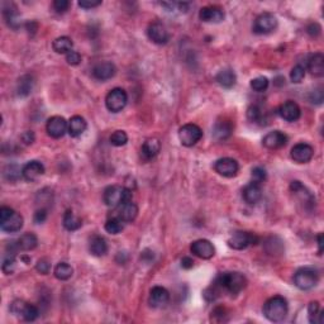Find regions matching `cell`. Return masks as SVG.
I'll return each mask as SVG.
<instances>
[{"mask_svg":"<svg viewBox=\"0 0 324 324\" xmlns=\"http://www.w3.org/2000/svg\"><path fill=\"white\" fill-rule=\"evenodd\" d=\"M262 312L266 319H268L270 322H283L289 312L288 302H286V299L284 296L276 295V296L270 297V299L265 303Z\"/></svg>","mask_w":324,"mask_h":324,"instance_id":"obj_1","label":"cell"},{"mask_svg":"<svg viewBox=\"0 0 324 324\" xmlns=\"http://www.w3.org/2000/svg\"><path fill=\"white\" fill-rule=\"evenodd\" d=\"M215 283L220 288V290L228 291L229 294H239L247 286V279L241 272H222L217 276Z\"/></svg>","mask_w":324,"mask_h":324,"instance_id":"obj_2","label":"cell"},{"mask_svg":"<svg viewBox=\"0 0 324 324\" xmlns=\"http://www.w3.org/2000/svg\"><path fill=\"white\" fill-rule=\"evenodd\" d=\"M103 199H104L105 205L108 208L117 209L123 203L132 200V191L119 185L108 186L104 190V194H103Z\"/></svg>","mask_w":324,"mask_h":324,"instance_id":"obj_3","label":"cell"},{"mask_svg":"<svg viewBox=\"0 0 324 324\" xmlns=\"http://www.w3.org/2000/svg\"><path fill=\"white\" fill-rule=\"evenodd\" d=\"M23 217L9 207L0 208V228L8 233H15L23 227Z\"/></svg>","mask_w":324,"mask_h":324,"instance_id":"obj_4","label":"cell"},{"mask_svg":"<svg viewBox=\"0 0 324 324\" xmlns=\"http://www.w3.org/2000/svg\"><path fill=\"white\" fill-rule=\"evenodd\" d=\"M10 312L24 322H34L39 317L38 308L24 300H14L10 304Z\"/></svg>","mask_w":324,"mask_h":324,"instance_id":"obj_5","label":"cell"},{"mask_svg":"<svg viewBox=\"0 0 324 324\" xmlns=\"http://www.w3.org/2000/svg\"><path fill=\"white\" fill-rule=\"evenodd\" d=\"M319 281L317 271L310 267H303L295 272L294 284L300 290H310L314 288Z\"/></svg>","mask_w":324,"mask_h":324,"instance_id":"obj_6","label":"cell"},{"mask_svg":"<svg viewBox=\"0 0 324 324\" xmlns=\"http://www.w3.org/2000/svg\"><path fill=\"white\" fill-rule=\"evenodd\" d=\"M203 131L199 126L188 123L179 130V139L185 147H193L202 139Z\"/></svg>","mask_w":324,"mask_h":324,"instance_id":"obj_7","label":"cell"},{"mask_svg":"<svg viewBox=\"0 0 324 324\" xmlns=\"http://www.w3.org/2000/svg\"><path fill=\"white\" fill-rule=\"evenodd\" d=\"M128 102V95L126 93V90L120 88H115L113 90H110L108 93L107 97H105V105H107V109L112 113H118L122 112V109H124V107L127 105Z\"/></svg>","mask_w":324,"mask_h":324,"instance_id":"obj_8","label":"cell"},{"mask_svg":"<svg viewBox=\"0 0 324 324\" xmlns=\"http://www.w3.org/2000/svg\"><path fill=\"white\" fill-rule=\"evenodd\" d=\"M259 242V237L250 232H234L228 239V246L233 250H246L247 247L256 244Z\"/></svg>","mask_w":324,"mask_h":324,"instance_id":"obj_9","label":"cell"},{"mask_svg":"<svg viewBox=\"0 0 324 324\" xmlns=\"http://www.w3.org/2000/svg\"><path fill=\"white\" fill-rule=\"evenodd\" d=\"M278 28V19L271 13H262L255 19L254 32L256 34H268Z\"/></svg>","mask_w":324,"mask_h":324,"instance_id":"obj_10","label":"cell"},{"mask_svg":"<svg viewBox=\"0 0 324 324\" xmlns=\"http://www.w3.org/2000/svg\"><path fill=\"white\" fill-rule=\"evenodd\" d=\"M215 172L219 173L223 178H234L238 173L239 165L238 162L231 157H223L214 163Z\"/></svg>","mask_w":324,"mask_h":324,"instance_id":"obj_11","label":"cell"},{"mask_svg":"<svg viewBox=\"0 0 324 324\" xmlns=\"http://www.w3.org/2000/svg\"><path fill=\"white\" fill-rule=\"evenodd\" d=\"M190 251L194 256L203 260H209L215 255L214 246L208 239H196V241H194L190 246Z\"/></svg>","mask_w":324,"mask_h":324,"instance_id":"obj_12","label":"cell"},{"mask_svg":"<svg viewBox=\"0 0 324 324\" xmlns=\"http://www.w3.org/2000/svg\"><path fill=\"white\" fill-rule=\"evenodd\" d=\"M67 127H68V122H66L65 118L60 117V115L51 117L48 120H47V124H46V130H47V133H48V136L56 139L64 137V134L67 132Z\"/></svg>","mask_w":324,"mask_h":324,"instance_id":"obj_13","label":"cell"},{"mask_svg":"<svg viewBox=\"0 0 324 324\" xmlns=\"http://www.w3.org/2000/svg\"><path fill=\"white\" fill-rule=\"evenodd\" d=\"M147 36H148V38L156 44H166L170 41V34H168L167 30H166V27L162 23L159 22L151 23V24L148 26Z\"/></svg>","mask_w":324,"mask_h":324,"instance_id":"obj_14","label":"cell"},{"mask_svg":"<svg viewBox=\"0 0 324 324\" xmlns=\"http://www.w3.org/2000/svg\"><path fill=\"white\" fill-rule=\"evenodd\" d=\"M290 156L296 163H307L314 156V148L308 143H297L291 148Z\"/></svg>","mask_w":324,"mask_h":324,"instance_id":"obj_15","label":"cell"},{"mask_svg":"<svg viewBox=\"0 0 324 324\" xmlns=\"http://www.w3.org/2000/svg\"><path fill=\"white\" fill-rule=\"evenodd\" d=\"M288 136L281 131H273L266 134L262 139V144L268 149H279L286 146Z\"/></svg>","mask_w":324,"mask_h":324,"instance_id":"obj_16","label":"cell"},{"mask_svg":"<svg viewBox=\"0 0 324 324\" xmlns=\"http://www.w3.org/2000/svg\"><path fill=\"white\" fill-rule=\"evenodd\" d=\"M199 18L202 22L205 23H220L225 19V12L222 8L209 5V7H204L200 9Z\"/></svg>","mask_w":324,"mask_h":324,"instance_id":"obj_17","label":"cell"},{"mask_svg":"<svg viewBox=\"0 0 324 324\" xmlns=\"http://www.w3.org/2000/svg\"><path fill=\"white\" fill-rule=\"evenodd\" d=\"M22 176L26 180L33 183V181L38 180V178H41L43 175L44 166L39 161H36V160L34 161H30L22 167Z\"/></svg>","mask_w":324,"mask_h":324,"instance_id":"obj_18","label":"cell"},{"mask_svg":"<svg viewBox=\"0 0 324 324\" xmlns=\"http://www.w3.org/2000/svg\"><path fill=\"white\" fill-rule=\"evenodd\" d=\"M279 114L286 122H295V120H297L300 118L302 110H300L299 105L296 103L292 102V100H288V102L284 103L280 107Z\"/></svg>","mask_w":324,"mask_h":324,"instance_id":"obj_19","label":"cell"},{"mask_svg":"<svg viewBox=\"0 0 324 324\" xmlns=\"http://www.w3.org/2000/svg\"><path fill=\"white\" fill-rule=\"evenodd\" d=\"M170 300V292L162 286H155L149 292L148 303L152 308H162Z\"/></svg>","mask_w":324,"mask_h":324,"instance_id":"obj_20","label":"cell"},{"mask_svg":"<svg viewBox=\"0 0 324 324\" xmlns=\"http://www.w3.org/2000/svg\"><path fill=\"white\" fill-rule=\"evenodd\" d=\"M115 73H117V67L112 62H100L93 68V76L100 81L109 80Z\"/></svg>","mask_w":324,"mask_h":324,"instance_id":"obj_21","label":"cell"},{"mask_svg":"<svg viewBox=\"0 0 324 324\" xmlns=\"http://www.w3.org/2000/svg\"><path fill=\"white\" fill-rule=\"evenodd\" d=\"M242 196H243L244 202L250 205H255L260 202L262 197V189H261V184L257 183H250L248 185L244 186L242 190Z\"/></svg>","mask_w":324,"mask_h":324,"instance_id":"obj_22","label":"cell"},{"mask_svg":"<svg viewBox=\"0 0 324 324\" xmlns=\"http://www.w3.org/2000/svg\"><path fill=\"white\" fill-rule=\"evenodd\" d=\"M117 209H118L117 217L119 218L120 220H123L124 223H132L134 219H136L137 215H138V207H137L132 200L123 203V204L120 205V207H118Z\"/></svg>","mask_w":324,"mask_h":324,"instance_id":"obj_23","label":"cell"},{"mask_svg":"<svg viewBox=\"0 0 324 324\" xmlns=\"http://www.w3.org/2000/svg\"><path fill=\"white\" fill-rule=\"evenodd\" d=\"M308 70L315 78H322L324 75V56L320 52L312 55L308 60Z\"/></svg>","mask_w":324,"mask_h":324,"instance_id":"obj_24","label":"cell"},{"mask_svg":"<svg viewBox=\"0 0 324 324\" xmlns=\"http://www.w3.org/2000/svg\"><path fill=\"white\" fill-rule=\"evenodd\" d=\"M86 128H88V123H86V120L84 119L83 117H80V115H75V117H72L68 120L67 132L71 137H73V138L81 136V134L86 131Z\"/></svg>","mask_w":324,"mask_h":324,"instance_id":"obj_25","label":"cell"},{"mask_svg":"<svg viewBox=\"0 0 324 324\" xmlns=\"http://www.w3.org/2000/svg\"><path fill=\"white\" fill-rule=\"evenodd\" d=\"M160 149H161V143H160L159 139L149 138L142 144L141 152L144 160H152L159 155Z\"/></svg>","mask_w":324,"mask_h":324,"instance_id":"obj_26","label":"cell"},{"mask_svg":"<svg viewBox=\"0 0 324 324\" xmlns=\"http://www.w3.org/2000/svg\"><path fill=\"white\" fill-rule=\"evenodd\" d=\"M89 250L93 256L100 257L107 255L108 252V243L102 236H93L90 242H89Z\"/></svg>","mask_w":324,"mask_h":324,"instance_id":"obj_27","label":"cell"},{"mask_svg":"<svg viewBox=\"0 0 324 324\" xmlns=\"http://www.w3.org/2000/svg\"><path fill=\"white\" fill-rule=\"evenodd\" d=\"M233 132V126L228 120H223V122H217L215 123L214 128H213V137H214L217 141H226L229 138Z\"/></svg>","mask_w":324,"mask_h":324,"instance_id":"obj_28","label":"cell"},{"mask_svg":"<svg viewBox=\"0 0 324 324\" xmlns=\"http://www.w3.org/2000/svg\"><path fill=\"white\" fill-rule=\"evenodd\" d=\"M215 80H217V83L219 84L220 86H223V88L231 89L236 85L237 76L233 70H231V68H225V70L218 72V75L215 76Z\"/></svg>","mask_w":324,"mask_h":324,"instance_id":"obj_29","label":"cell"},{"mask_svg":"<svg viewBox=\"0 0 324 324\" xmlns=\"http://www.w3.org/2000/svg\"><path fill=\"white\" fill-rule=\"evenodd\" d=\"M8 5H9V8H7V5L4 4V8H3V14H4V18L5 20H7L8 26L14 28V30H17V28L20 26L19 13L17 12V8H15L13 4L8 3Z\"/></svg>","mask_w":324,"mask_h":324,"instance_id":"obj_30","label":"cell"},{"mask_svg":"<svg viewBox=\"0 0 324 324\" xmlns=\"http://www.w3.org/2000/svg\"><path fill=\"white\" fill-rule=\"evenodd\" d=\"M34 86V79L31 75H24L18 80L17 85V93L18 95L24 97L28 96L33 90Z\"/></svg>","mask_w":324,"mask_h":324,"instance_id":"obj_31","label":"cell"},{"mask_svg":"<svg viewBox=\"0 0 324 324\" xmlns=\"http://www.w3.org/2000/svg\"><path fill=\"white\" fill-rule=\"evenodd\" d=\"M17 243L20 251H32L38 244V238L33 233H24L20 236V238H18Z\"/></svg>","mask_w":324,"mask_h":324,"instance_id":"obj_32","label":"cell"},{"mask_svg":"<svg viewBox=\"0 0 324 324\" xmlns=\"http://www.w3.org/2000/svg\"><path fill=\"white\" fill-rule=\"evenodd\" d=\"M62 223H64V227L70 232L78 231V229L81 227V225H83V222H81L80 218H79L78 215H76L71 209L66 210L65 212Z\"/></svg>","mask_w":324,"mask_h":324,"instance_id":"obj_33","label":"cell"},{"mask_svg":"<svg viewBox=\"0 0 324 324\" xmlns=\"http://www.w3.org/2000/svg\"><path fill=\"white\" fill-rule=\"evenodd\" d=\"M52 47H54L55 52H57V54L67 55L68 52L72 51L73 42H72V39L70 38V37L62 36V37H59V38L55 39L54 43H52Z\"/></svg>","mask_w":324,"mask_h":324,"instance_id":"obj_34","label":"cell"},{"mask_svg":"<svg viewBox=\"0 0 324 324\" xmlns=\"http://www.w3.org/2000/svg\"><path fill=\"white\" fill-rule=\"evenodd\" d=\"M308 318L312 324H320L323 322V312L318 302H312L308 307Z\"/></svg>","mask_w":324,"mask_h":324,"instance_id":"obj_35","label":"cell"},{"mask_svg":"<svg viewBox=\"0 0 324 324\" xmlns=\"http://www.w3.org/2000/svg\"><path fill=\"white\" fill-rule=\"evenodd\" d=\"M54 273H55V276H56V279H59V280H61V281H66V280H68L71 276H72L73 268L71 267L68 263L60 262L59 265L55 267Z\"/></svg>","mask_w":324,"mask_h":324,"instance_id":"obj_36","label":"cell"},{"mask_svg":"<svg viewBox=\"0 0 324 324\" xmlns=\"http://www.w3.org/2000/svg\"><path fill=\"white\" fill-rule=\"evenodd\" d=\"M3 175L8 181H17L23 175L22 168L18 165H7L3 170Z\"/></svg>","mask_w":324,"mask_h":324,"instance_id":"obj_37","label":"cell"},{"mask_svg":"<svg viewBox=\"0 0 324 324\" xmlns=\"http://www.w3.org/2000/svg\"><path fill=\"white\" fill-rule=\"evenodd\" d=\"M123 223L124 222L120 220L118 217L112 218V219L107 220V223H105V231L110 234H119L124 228Z\"/></svg>","mask_w":324,"mask_h":324,"instance_id":"obj_38","label":"cell"},{"mask_svg":"<svg viewBox=\"0 0 324 324\" xmlns=\"http://www.w3.org/2000/svg\"><path fill=\"white\" fill-rule=\"evenodd\" d=\"M128 142V136L124 131H115L114 133L110 136V143L115 147L124 146Z\"/></svg>","mask_w":324,"mask_h":324,"instance_id":"obj_39","label":"cell"},{"mask_svg":"<svg viewBox=\"0 0 324 324\" xmlns=\"http://www.w3.org/2000/svg\"><path fill=\"white\" fill-rule=\"evenodd\" d=\"M251 88L254 89L257 93H263V91L267 90L268 88V79L265 76H259L256 79H252L251 80Z\"/></svg>","mask_w":324,"mask_h":324,"instance_id":"obj_40","label":"cell"},{"mask_svg":"<svg viewBox=\"0 0 324 324\" xmlns=\"http://www.w3.org/2000/svg\"><path fill=\"white\" fill-rule=\"evenodd\" d=\"M305 78V67L302 65H296L292 67L290 72V79L294 84H300Z\"/></svg>","mask_w":324,"mask_h":324,"instance_id":"obj_41","label":"cell"},{"mask_svg":"<svg viewBox=\"0 0 324 324\" xmlns=\"http://www.w3.org/2000/svg\"><path fill=\"white\" fill-rule=\"evenodd\" d=\"M247 118H248L251 122H260L261 118H262V112L257 105H251V107L247 109Z\"/></svg>","mask_w":324,"mask_h":324,"instance_id":"obj_42","label":"cell"},{"mask_svg":"<svg viewBox=\"0 0 324 324\" xmlns=\"http://www.w3.org/2000/svg\"><path fill=\"white\" fill-rule=\"evenodd\" d=\"M14 266H15V257L7 255V257H5L4 261H3V265H2V268L3 271H4V273H7V275L12 273L13 270H14Z\"/></svg>","mask_w":324,"mask_h":324,"instance_id":"obj_43","label":"cell"},{"mask_svg":"<svg viewBox=\"0 0 324 324\" xmlns=\"http://www.w3.org/2000/svg\"><path fill=\"white\" fill-rule=\"evenodd\" d=\"M252 179H254V183H257V184H261L263 183V181L266 180V171L265 168L260 167V166H257V167H255L254 170H252Z\"/></svg>","mask_w":324,"mask_h":324,"instance_id":"obj_44","label":"cell"},{"mask_svg":"<svg viewBox=\"0 0 324 324\" xmlns=\"http://www.w3.org/2000/svg\"><path fill=\"white\" fill-rule=\"evenodd\" d=\"M36 270L38 272H41L42 275H47L49 272V270H51V263H49V261L47 259H41L37 262Z\"/></svg>","mask_w":324,"mask_h":324,"instance_id":"obj_45","label":"cell"},{"mask_svg":"<svg viewBox=\"0 0 324 324\" xmlns=\"http://www.w3.org/2000/svg\"><path fill=\"white\" fill-rule=\"evenodd\" d=\"M66 61H67V64L71 66L79 65L81 62L80 54L76 51H70L67 55H66Z\"/></svg>","mask_w":324,"mask_h":324,"instance_id":"obj_46","label":"cell"},{"mask_svg":"<svg viewBox=\"0 0 324 324\" xmlns=\"http://www.w3.org/2000/svg\"><path fill=\"white\" fill-rule=\"evenodd\" d=\"M323 99H324V95H323L322 88L315 89V90H313L312 94H310V102H312L313 104H320V103L323 102Z\"/></svg>","mask_w":324,"mask_h":324,"instance_id":"obj_47","label":"cell"},{"mask_svg":"<svg viewBox=\"0 0 324 324\" xmlns=\"http://www.w3.org/2000/svg\"><path fill=\"white\" fill-rule=\"evenodd\" d=\"M70 7V2L67 0H55L54 8L57 13H65Z\"/></svg>","mask_w":324,"mask_h":324,"instance_id":"obj_48","label":"cell"},{"mask_svg":"<svg viewBox=\"0 0 324 324\" xmlns=\"http://www.w3.org/2000/svg\"><path fill=\"white\" fill-rule=\"evenodd\" d=\"M102 4L100 0H80L79 2V7L84 8V9H91V8L99 7Z\"/></svg>","mask_w":324,"mask_h":324,"instance_id":"obj_49","label":"cell"},{"mask_svg":"<svg viewBox=\"0 0 324 324\" xmlns=\"http://www.w3.org/2000/svg\"><path fill=\"white\" fill-rule=\"evenodd\" d=\"M47 218V210L46 209H39L34 213V223L39 225V223H43Z\"/></svg>","mask_w":324,"mask_h":324,"instance_id":"obj_50","label":"cell"},{"mask_svg":"<svg viewBox=\"0 0 324 324\" xmlns=\"http://www.w3.org/2000/svg\"><path fill=\"white\" fill-rule=\"evenodd\" d=\"M34 138H36V137H34V133L32 131L24 132V133L22 134V137H20V139H22V142L24 144H32L34 142Z\"/></svg>","mask_w":324,"mask_h":324,"instance_id":"obj_51","label":"cell"},{"mask_svg":"<svg viewBox=\"0 0 324 324\" xmlns=\"http://www.w3.org/2000/svg\"><path fill=\"white\" fill-rule=\"evenodd\" d=\"M308 33H309L310 36H313V37L318 36V34L320 33L319 24H317V23H313V24H310L309 27H308Z\"/></svg>","mask_w":324,"mask_h":324,"instance_id":"obj_52","label":"cell"},{"mask_svg":"<svg viewBox=\"0 0 324 324\" xmlns=\"http://www.w3.org/2000/svg\"><path fill=\"white\" fill-rule=\"evenodd\" d=\"M181 266H183L184 268H186V270H189V268H191L194 266V261L193 259H190V257H184V259L181 260Z\"/></svg>","mask_w":324,"mask_h":324,"instance_id":"obj_53","label":"cell"},{"mask_svg":"<svg viewBox=\"0 0 324 324\" xmlns=\"http://www.w3.org/2000/svg\"><path fill=\"white\" fill-rule=\"evenodd\" d=\"M317 241H318V247H319V248H318V254L322 255V252H323V234L322 233L318 234Z\"/></svg>","mask_w":324,"mask_h":324,"instance_id":"obj_54","label":"cell"}]
</instances>
